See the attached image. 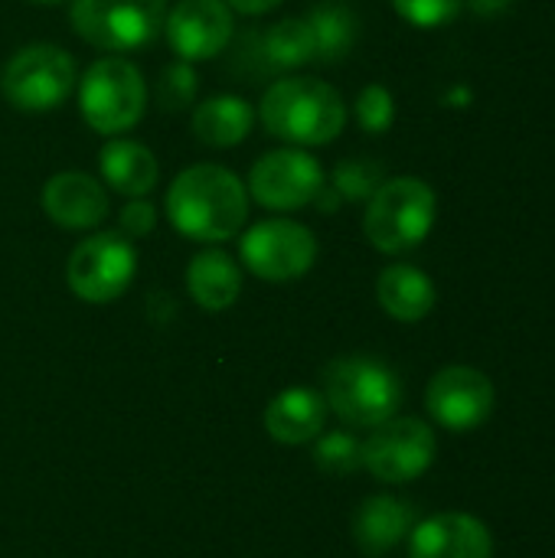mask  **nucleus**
Returning <instances> with one entry per match:
<instances>
[{
  "instance_id": "obj_1",
  "label": "nucleus",
  "mask_w": 555,
  "mask_h": 558,
  "mask_svg": "<svg viewBox=\"0 0 555 558\" xmlns=\"http://www.w3.org/2000/svg\"><path fill=\"white\" fill-rule=\"evenodd\" d=\"M167 216L193 242L236 239L249 219L245 183L219 163L186 167L167 190Z\"/></svg>"
},
{
  "instance_id": "obj_2",
  "label": "nucleus",
  "mask_w": 555,
  "mask_h": 558,
  "mask_svg": "<svg viewBox=\"0 0 555 558\" xmlns=\"http://www.w3.org/2000/svg\"><path fill=\"white\" fill-rule=\"evenodd\" d=\"M258 111L272 137L301 147L330 144L347 124V105L340 92L311 75L272 82L262 95Z\"/></svg>"
},
{
  "instance_id": "obj_3",
  "label": "nucleus",
  "mask_w": 555,
  "mask_h": 558,
  "mask_svg": "<svg viewBox=\"0 0 555 558\" xmlns=\"http://www.w3.org/2000/svg\"><path fill=\"white\" fill-rule=\"evenodd\" d=\"M324 402L350 428H376L399 412L402 383L373 356H340L324 369Z\"/></svg>"
},
{
  "instance_id": "obj_4",
  "label": "nucleus",
  "mask_w": 555,
  "mask_h": 558,
  "mask_svg": "<svg viewBox=\"0 0 555 558\" xmlns=\"http://www.w3.org/2000/svg\"><path fill=\"white\" fill-rule=\"evenodd\" d=\"M435 209H438V199L425 180L419 177L383 180L379 190L370 196L363 232L379 252L402 255L429 239L435 226Z\"/></svg>"
},
{
  "instance_id": "obj_5",
  "label": "nucleus",
  "mask_w": 555,
  "mask_h": 558,
  "mask_svg": "<svg viewBox=\"0 0 555 558\" xmlns=\"http://www.w3.org/2000/svg\"><path fill=\"white\" fill-rule=\"evenodd\" d=\"M79 108L92 131L114 137L131 131L147 108V85L141 69L124 56H105L82 75Z\"/></svg>"
},
{
  "instance_id": "obj_6",
  "label": "nucleus",
  "mask_w": 555,
  "mask_h": 558,
  "mask_svg": "<svg viewBox=\"0 0 555 558\" xmlns=\"http://www.w3.org/2000/svg\"><path fill=\"white\" fill-rule=\"evenodd\" d=\"M75 59L52 43H29L16 49L0 69V92L16 111H52L75 88Z\"/></svg>"
},
{
  "instance_id": "obj_7",
  "label": "nucleus",
  "mask_w": 555,
  "mask_h": 558,
  "mask_svg": "<svg viewBox=\"0 0 555 558\" xmlns=\"http://www.w3.org/2000/svg\"><path fill=\"white\" fill-rule=\"evenodd\" d=\"M167 0H72V29L101 52H131L157 39Z\"/></svg>"
},
{
  "instance_id": "obj_8",
  "label": "nucleus",
  "mask_w": 555,
  "mask_h": 558,
  "mask_svg": "<svg viewBox=\"0 0 555 558\" xmlns=\"http://www.w3.org/2000/svg\"><path fill=\"white\" fill-rule=\"evenodd\" d=\"M137 271V252L121 232H98L79 242L69 255L65 278L75 298L88 304L118 301Z\"/></svg>"
},
{
  "instance_id": "obj_9",
  "label": "nucleus",
  "mask_w": 555,
  "mask_h": 558,
  "mask_svg": "<svg viewBox=\"0 0 555 558\" xmlns=\"http://www.w3.org/2000/svg\"><path fill=\"white\" fill-rule=\"evenodd\" d=\"M438 441L422 418H389L363 441V468L383 484H409L435 461Z\"/></svg>"
},
{
  "instance_id": "obj_10",
  "label": "nucleus",
  "mask_w": 555,
  "mask_h": 558,
  "mask_svg": "<svg viewBox=\"0 0 555 558\" xmlns=\"http://www.w3.org/2000/svg\"><path fill=\"white\" fill-rule=\"evenodd\" d=\"M239 252L262 281H294L317 262V239L294 219H265L242 235Z\"/></svg>"
},
{
  "instance_id": "obj_11",
  "label": "nucleus",
  "mask_w": 555,
  "mask_h": 558,
  "mask_svg": "<svg viewBox=\"0 0 555 558\" xmlns=\"http://www.w3.org/2000/svg\"><path fill=\"white\" fill-rule=\"evenodd\" d=\"M324 190L321 163L298 147L272 150L255 160L249 173V193L255 203L275 213H294L311 206Z\"/></svg>"
},
{
  "instance_id": "obj_12",
  "label": "nucleus",
  "mask_w": 555,
  "mask_h": 558,
  "mask_svg": "<svg viewBox=\"0 0 555 558\" xmlns=\"http://www.w3.org/2000/svg\"><path fill=\"white\" fill-rule=\"evenodd\" d=\"M494 383L474 366H445L425 389L429 415L455 435L481 428L494 412Z\"/></svg>"
},
{
  "instance_id": "obj_13",
  "label": "nucleus",
  "mask_w": 555,
  "mask_h": 558,
  "mask_svg": "<svg viewBox=\"0 0 555 558\" xmlns=\"http://www.w3.org/2000/svg\"><path fill=\"white\" fill-rule=\"evenodd\" d=\"M167 43L183 62H203L219 56L236 33V20L226 0H180L167 20Z\"/></svg>"
},
{
  "instance_id": "obj_14",
  "label": "nucleus",
  "mask_w": 555,
  "mask_h": 558,
  "mask_svg": "<svg viewBox=\"0 0 555 558\" xmlns=\"http://www.w3.org/2000/svg\"><path fill=\"white\" fill-rule=\"evenodd\" d=\"M409 558H494V536L471 513H438L412 526Z\"/></svg>"
},
{
  "instance_id": "obj_15",
  "label": "nucleus",
  "mask_w": 555,
  "mask_h": 558,
  "mask_svg": "<svg viewBox=\"0 0 555 558\" xmlns=\"http://www.w3.org/2000/svg\"><path fill=\"white\" fill-rule=\"evenodd\" d=\"M43 209L62 229H95L108 216V193L88 173H56L43 186Z\"/></svg>"
},
{
  "instance_id": "obj_16",
  "label": "nucleus",
  "mask_w": 555,
  "mask_h": 558,
  "mask_svg": "<svg viewBox=\"0 0 555 558\" xmlns=\"http://www.w3.org/2000/svg\"><path fill=\"white\" fill-rule=\"evenodd\" d=\"M327 412L330 409L317 389L294 386L275 396L272 405L265 409V432L278 445H307L324 435Z\"/></svg>"
},
{
  "instance_id": "obj_17",
  "label": "nucleus",
  "mask_w": 555,
  "mask_h": 558,
  "mask_svg": "<svg viewBox=\"0 0 555 558\" xmlns=\"http://www.w3.org/2000/svg\"><path fill=\"white\" fill-rule=\"evenodd\" d=\"M415 526L412 504L399 497H370L353 517V539L363 556H386L396 549Z\"/></svg>"
},
{
  "instance_id": "obj_18",
  "label": "nucleus",
  "mask_w": 555,
  "mask_h": 558,
  "mask_svg": "<svg viewBox=\"0 0 555 558\" xmlns=\"http://www.w3.org/2000/svg\"><path fill=\"white\" fill-rule=\"evenodd\" d=\"M98 163L105 183H111L114 193L131 199L147 196L160 180V163L150 154V147H144L141 141H128V137L108 141L98 154Z\"/></svg>"
},
{
  "instance_id": "obj_19",
  "label": "nucleus",
  "mask_w": 555,
  "mask_h": 558,
  "mask_svg": "<svg viewBox=\"0 0 555 558\" xmlns=\"http://www.w3.org/2000/svg\"><path fill=\"white\" fill-rule=\"evenodd\" d=\"M186 288L190 298L203 307V311H229L239 294H242V271L236 265V258L222 248H206L200 252L190 268H186Z\"/></svg>"
},
{
  "instance_id": "obj_20",
  "label": "nucleus",
  "mask_w": 555,
  "mask_h": 558,
  "mask_svg": "<svg viewBox=\"0 0 555 558\" xmlns=\"http://www.w3.org/2000/svg\"><path fill=\"white\" fill-rule=\"evenodd\" d=\"M376 298L383 304V311L393 320L402 324H419L432 314L435 307V284L422 268L412 265H389L379 281H376Z\"/></svg>"
},
{
  "instance_id": "obj_21",
  "label": "nucleus",
  "mask_w": 555,
  "mask_h": 558,
  "mask_svg": "<svg viewBox=\"0 0 555 558\" xmlns=\"http://www.w3.org/2000/svg\"><path fill=\"white\" fill-rule=\"evenodd\" d=\"M255 124V111L239 95H216L196 105L193 111V134L209 147H236L249 137Z\"/></svg>"
},
{
  "instance_id": "obj_22",
  "label": "nucleus",
  "mask_w": 555,
  "mask_h": 558,
  "mask_svg": "<svg viewBox=\"0 0 555 558\" xmlns=\"http://www.w3.org/2000/svg\"><path fill=\"white\" fill-rule=\"evenodd\" d=\"M252 52L272 72L298 69L304 62H314L317 59V43H314L307 16H294V20H281V23L268 26L262 36H255Z\"/></svg>"
},
{
  "instance_id": "obj_23",
  "label": "nucleus",
  "mask_w": 555,
  "mask_h": 558,
  "mask_svg": "<svg viewBox=\"0 0 555 558\" xmlns=\"http://www.w3.org/2000/svg\"><path fill=\"white\" fill-rule=\"evenodd\" d=\"M314 43H317V59L321 62H337L343 59L353 43H357V16L343 0H324L307 13Z\"/></svg>"
},
{
  "instance_id": "obj_24",
  "label": "nucleus",
  "mask_w": 555,
  "mask_h": 558,
  "mask_svg": "<svg viewBox=\"0 0 555 558\" xmlns=\"http://www.w3.org/2000/svg\"><path fill=\"white\" fill-rule=\"evenodd\" d=\"M314 464L327 474H353L363 468V445L347 432L321 435L314 445Z\"/></svg>"
},
{
  "instance_id": "obj_25",
  "label": "nucleus",
  "mask_w": 555,
  "mask_h": 558,
  "mask_svg": "<svg viewBox=\"0 0 555 558\" xmlns=\"http://www.w3.org/2000/svg\"><path fill=\"white\" fill-rule=\"evenodd\" d=\"M383 183V167L373 160H343L334 170V193L343 199H370Z\"/></svg>"
},
{
  "instance_id": "obj_26",
  "label": "nucleus",
  "mask_w": 555,
  "mask_h": 558,
  "mask_svg": "<svg viewBox=\"0 0 555 558\" xmlns=\"http://www.w3.org/2000/svg\"><path fill=\"white\" fill-rule=\"evenodd\" d=\"M154 92H157V105L164 111H183L196 98V72H193V65L183 62V59L173 62V65H167L160 72Z\"/></svg>"
},
{
  "instance_id": "obj_27",
  "label": "nucleus",
  "mask_w": 555,
  "mask_h": 558,
  "mask_svg": "<svg viewBox=\"0 0 555 558\" xmlns=\"http://www.w3.org/2000/svg\"><path fill=\"white\" fill-rule=\"evenodd\" d=\"M396 118V101L389 88L383 85H366L357 98V121L366 134H386Z\"/></svg>"
},
{
  "instance_id": "obj_28",
  "label": "nucleus",
  "mask_w": 555,
  "mask_h": 558,
  "mask_svg": "<svg viewBox=\"0 0 555 558\" xmlns=\"http://www.w3.org/2000/svg\"><path fill=\"white\" fill-rule=\"evenodd\" d=\"M393 7L412 26L435 29V26H445L458 16L461 0H393Z\"/></svg>"
},
{
  "instance_id": "obj_29",
  "label": "nucleus",
  "mask_w": 555,
  "mask_h": 558,
  "mask_svg": "<svg viewBox=\"0 0 555 558\" xmlns=\"http://www.w3.org/2000/svg\"><path fill=\"white\" fill-rule=\"evenodd\" d=\"M154 226H157V213L147 199H131L118 216V232L124 239H144L154 232Z\"/></svg>"
},
{
  "instance_id": "obj_30",
  "label": "nucleus",
  "mask_w": 555,
  "mask_h": 558,
  "mask_svg": "<svg viewBox=\"0 0 555 558\" xmlns=\"http://www.w3.org/2000/svg\"><path fill=\"white\" fill-rule=\"evenodd\" d=\"M226 3H229V10H239L245 16H262V13L275 10L281 0H226Z\"/></svg>"
},
{
  "instance_id": "obj_31",
  "label": "nucleus",
  "mask_w": 555,
  "mask_h": 558,
  "mask_svg": "<svg viewBox=\"0 0 555 558\" xmlns=\"http://www.w3.org/2000/svg\"><path fill=\"white\" fill-rule=\"evenodd\" d=\"M468 3H471V10L481 13V16H494V13H500V10L510 7V0H468Z\"/></svg>"
},
{
  "instance_id": "obj_32",
  "label": "nucleus",
  "mask_w": 555,
  "mask_h": 558,
  "mask_svg": "<svg viewBox=\"0 0 555 558\" xmlns=\"http://www.w3.org/2000/svg\"><path fill=\"white\" fill-rule=\"evenodd\" d=\"M29 3H39V7H56V3H62V0H29Z\"/></svg>"
}]
</instances>
